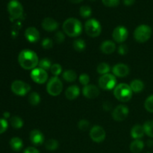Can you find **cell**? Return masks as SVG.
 Listing matches in <instances>:
<instances>
[{
  "instance_id": "6da1fadb",
  "label": "cell",
  "mask_w": 153,
  "mask_h": 153,
  "mask_svg": "<svg viewBox=\"0 0 153 153\" xmlns=\"http://www.w3.org/2000/svg\"><path fill=\"white\" fill-rule=\"evenodd\" d=\"M18 62L20 67L25 70H34L38 65L39 59L35 52L25 49L21 51L18 55Z\"/></svg>"
},
{
  "instance_id": "7a4b0ae2",
  "label": "cell",
  "mask_w": 153,
  "mask_h": 153,
  "mask_svg": "<svg viewBox=\"0 0 153 153\" xmlns=\"http://www.w3.org/2000/svg\"><path fill=\"white\" fill-rule=\"evenodd\" d=\"M63 30L69 37H75L80 35L82 31V25L79 19L69 18L63 24Z\"/></svg>"
},
{
  "instance_id": "3957f363",
  "label": "cell",
  "mask_w": 153,
  "mask_h": 153,
  "mask_svg": "<svg viewBox=\"0 0 153 153\" xmlns=\"http://www.w3.org/2000/svg\"><path fill=\"white\" fill-rule=\"evenodd\" d=\"M114 95L117 100L126 102L129 101L132 97V91L130 85L124 83L120 84L114 90Z\"/></svg>"
},
{
  "instance_id": "277c9868",
  "label": "cell",
  "mask_w": 153,
  "mask_h": 153,
  "mask_svg": "<svg viewBox=\"0 0 153 153\" xmlns=\"http://www.w3.org/2000/svg\"><path fill=\"white\" fill-rule=\"evenodd\" d=\"M152 35V29L147 25H140L135 28L134 37L139 43H145L149 40Z\"/></svg>"
},
{
  "instance_id": "5b68a950",
  "label": "cell",
  "mask_w": 153,
  "mask_h": 153,
  "mask_svg": "<svg viewBox=\"0 0 153 153\" xmlns=\"http://www.w3.org/2000/svg\"><path fill=\"white\" fill-rule=\"evenodd\" d=\"M63 90V84L58 76L51 78L46 85V91L48 94L52 97H57Z\"/></svg>"
},
{
  "instance_id": "8992f818",
  "label": "cell",
  "mask_w": 153,
  "mask_h": 153,
  "mask_svg": "<svg viewBox=\"0 0 153 153\" xmlns=\"http://www.w3.org/2000/svg\"><path fill=\"white\" fill-rule=\"evenodd\" d=\"M85 29L88 35L91 37H97L101 34L102 27L100 22L95 19H90L85 22Z\"/></svg>"
},
{
  "instance_id": "52a82bcc",
  "label": "cell",
  "mask_w": 153,
  "mask_h": 153,
  "mask_svg": "<svg viewBox=\"0 0 153 153\" xmlns=\"http://www.w3.org/2000/svg\"><path fill=\"white\" fill-rule=\"evenodd\" d=\"M7 10L12 19H17L23 14V7L18 0H10L7 4Z\"/></svg>"
},
{
  "instance_id": "ba28073f",
  "label": "cell",
  "mask_w": 153,
  "mask_h": 153,
  "mask_svg": "<svg viewBox=\"0 0 153 153\" xmlns=\"http://www.w3.org/2000/svg\"><path fill=\"white\" fill-rule=\"evenodd\" d=\"M117 79L115 76L112 74L102 75L99 79V85L100 88L104 91H111L116 86Z\"/></svg>"
},
{
  "instance_id": "9c48e42d",
  "label": "cell",
  "mask_w": 153,
  "mask_h": 153,
  "mask_svg": "<svg viewBox=\"0 0 153 153\" xmlns=\"http://www.w3.org/2000/svg\"><path fill=\"white\" fill-rule=\"evenodd\" d=\"M31 87L25 82L20 80H16L12 83L11 91L14 94L17 96H25L29 92Z\"/></svg>"
},
{
  "instance_id": "30bf717a",
  "label": "cell",
  "mask_w": 153,
  "mask_h": 153,
  "mask_svg": "<svg viewBox=\"0 0 153 153\" xmlns=\"http://www.w3.org/2000/svg\"><path fill=\"white\" fill-rule=\"evenodd\" d=\"M90 137L93 141L96 143H101L105 139V131L100 126H94L90 131Z\"/></svg>"
},
{
  "instance_id": "8fae6325",
  "label": "cell",
  "mask_w": 153,
  "mask_h": 153,
  "mask_svg": "<svg viewBox=\"0 0 153 153\" xmlns=\"http://www.w3.org/2000/svg\"><path fill=\"white\" fill-rule=\"evenodd\" d=\"M31 79L37 84H43L47 81L48 74L46 70L41 68H34L31 72Z\"/></svg>"
},
{
  "instance_id": "7c38bea8",
  "label": "cell",
  "mask_w": 153,
  "mask_h": 153,
  "mask_svg": "<svg viewBox=\"0 0 153 153\" xmlns=\"http://www.w3.org/2000/svg\"><path fill=\"white\" fill-rule=\"evenodd\" d=\"M128 35V31L126 27L120 25V26L116 27L114 29L113 33H112V37L114 41L117 43H122L127 39Z\"/></svg>"
},
{
  "instance_id": "4fadbf2b",
  "label": "cell",
  "mask_w": 153,
  "mask_h": 153,
  "mask_svg": "<svg viewBox=\"0 0 153 153\" xmlns=\"http://www.w3.org/2000/svg\"><path fill=\"white\" fill-rule=\"evenodd\" d=\"M128 112H129V110L127 106L120 105L114 109L113 113H112V117L114 120L120 122V121L126 119L128 115Z\"/></svg>"
},
{
  "instance_id": "5bb4252c",
  "label": "cell",
  "mask_w": 153,
  "mask_h": 153,
  "mask_svg": "<svg viewBox=\"0 0 153 153\" xmlns=\"http://www.w3.org/2000/svg\"><path fill=\"white\" fill-rule=\"evenodd\" d=\"M114 76L117 77L123 78L126 77L129 73V68L126 64H117L116 65L114 66L112 69Z\"/></svg>"
},
{
  "instance_id": "9a60e30c",
  "label": "cell",
  "mask_w": 153,
  "mask_h": 153,
  "mask_svg": "<svg viewBox=\"0 0 153 153\" xmlns=\"http://www.w3.org/2000/svg\"><path fill=\"white\" fill-rule=\"evenodd\" d=\"M29 138L31 143L35 146H40L44 143L43 134L38 129H34L30 132Z\"/></svg>"
},
{
  "instance_id": "2e32d148",
  "label": "cell",
  "mask_w": 153,
  "mask_h": 153,
  "mask_svg": "<svg viewBox=\"0 0 153 153\" xmlns=\"http://www.w3.org/2000/svg\"><path fill=\"white\" fill-rule=\"evenodd\" d=\"M83 95L88 99H94L100 94V90L97 86L93 85H88L84 87L82 90Z\"/></svg>"
},
{
  "instance_id": "e0dca14e",
  "label": "cell",
  "mask_w": 153,
  "mask_h": 153,
  "mask_svg": "<svg viewBox=\"0 0 153 153\" xmlns=\"http://www.w3.org/2000/svg\"><path fill=\"white\" fill-rule=\"evenodd\" d=\"M25 37L30 43H37L40 40V33L34 27H29L25 30Z\"/></svg>"
},
{
  "instance_id": "ac0fdd59",
  "label": "cell",
  "mask_w": 153,
  "mask_h": 153,
  "mask_svg": "<svg viewBox=\"0 0 153 153\" xmlns=\"http://www.w3.org/2000/svg\"><path fill=\"white\" fill-rule=\"evenodd\" d=\"M41 25L45 31H49V32H52V31L58 29V25H59L58 22L55 19H52L51 17H46L43 19V20L42 21Z\"/></svg>"
},
{
  "instance_id": "d6986e66",
  "label": "cell",
  "mask_w": 153,
  "mask_h": 153,
  "mask_svg": "<svg viewBox=\"0 0 153 153\" xmlns=\"http://www.w3.org/2000/svg\"><path fill=\"white\" fill-rule=\"evenodd\" d=\"M100 49L102 52L106 55H110L112 54L116 49V46L115 43L111 40H105L102 42L100 46Z\"/></svg>"
},
{
  "instance_id": "ffe728a7",
  "label": "cell",
  "mask_w": 153,
  "mask_h": 153,
  "mask_svg": "<svg viewBox=\"0 0 153 153\" xmlns=\"http://www.w3.org/2000/svg\"><path fill=\"white\" fill-rule=\"evenodd\" d=\"M80 94V89L77 85H71L65 91V97L67 100H73Z\"/></svg>"
},
{
  "instance_id": "44dd1931",
  "label": "cell",
  "mask_w": 153,
  "mask_h": 153,
  "mask_svg": "<svg viewBox=\"0 0 153 153\" xmlns=\"http://www.w3.org/2000/svg\"><path fill=\"white\" fill-rule=\"evenodd\" d=\"M144 129L142 126L137 124L134 126L131 130V135L134 140H140L144 135Z\"/></svg>"
},
{
  "instance_id": "7402d4cb",
  "label": "cell",
  "mask_w": 153,
  "mask_h": 153,
  "mask_svg": "<svg viewBox=\"0 0 153 153\" xmlns=\"http://www.w3.org/2000/svg\"><path fill=\"white\" fill-rule=\"evenodd\" d=\"M144 147V143L140 140H134L130 144V150L133 153H139L141 152Z\"/></svg>"
},
{
  "instance_id": "603a6c76",
  "label": "cell",
  "mask_w": 153,
  "mask_h": 153,
  "mask_svg": "<svg viewBox=\"0 0 153 153\" xmlns=\"http://www.w3.org/2000/svg\"><path fill=\"white\" fill-rule=\"evenodd\" d=\"M10 146L13 151L19 152L22 149V146H23V143H22V140L19 137H14L10 139Z\"/></svg>"
},
{
  "instance_id": "cb8c5ba5",
  "label": "cell",
  "mask_w": 153,
  "mask_h": 153,
  "mask_svg": "<svg viewBox=\"0 0 153 153\" xmlns=\"http://www.w3.org/2000/svg\"><path fill=\"white\" fill-rule=\"evenodd\" d=\"M130 88H131L132 92L140 93L144 88V84L139 79H134L130 84Z\"/></svg>"
},
{
  "instance_id": "d4e9b609",
  "label": "cell",
  "mask_w": 153,
  "mask_h": 153,
  "mask_svg": "<svg viewBox=\"0 0 153 153\" xmlns=\"http://www.w3.org/2000/svg\"><path fill=\"white\" fill-rule=\"evenodd\" d=\"M63 79L68 82H73L77 79V74L74 70H67L63 73Z\"/></svg>"
},
{
  "instance_id": "484cf974",
  "label": "cell",
  "mask_w": 153,
  "mask_h": 153,
  "mask_svg": "<svg viewBox=\"0 0 153 153\" xmlns=\"http://www.w3.org/2000/svg\"><path fill=\"white\" fill-rule=\"evenodd\" d=\"M73 47L77 52H82L86 48V43H85V40H82V39H78L73 41Z\"/></svg>"
},
{
  "instance_id": "4316f807",
  "label": "cell",
  "mask_w": 153,
  "mask_h": 153,
  "mask_svg": "<svg viewBox=\"0 0 153 153\" xmlns=\"http://www.w3.org/2000/svg\"><path fill=\"white\" fill-rule=\"evenodd\" d=\"M59 143H58V140H55V139H49V140L45 143V147L47 150L49 151H55L58 148Z\"/></svg>"
},
{
  "instance_id": "83f0119b",
  "label": "cell",
  "mask_w": 153,
  "mask_h": 153,
  "mask_svg": "<svg viewBox=\"0 0 153 153\" xmlns=\"http://www.w3.org/2000/svg\"><path fill=\"white\" fill-rule=\"evenodd\" d=\"M145 134L150 137H153V120L146 121L143 126Z\"/></svg>"
},
{
  "instance_id": "f1b7e54d",
  "label": "cell",
  "mask_w": 153,
  "mask_h": 153,
  "mask_svg": "<svg viewBox=\"0 0 153 153\" xmlns=\"http://www.w3.org/2000/svg\"><path fill=\"white\" fill-rule=\"evenodd\" d=\"M28 102L31 105H37L40 102V97L39 94H37V92H33L30 94L28 97Z\"/></svg>"
},
{
  "instance_id": "f546056e",
  "label": "cell",
  "mask_w": 153,
  "mask_h": 153,
  "mask_svg": "<svg viewBox=\"0 0 153 153\" xmlns=\"http://www.w3.org/2000/svg\"><path fill=\"white\" fill-rule=\"evenodd\" d=\"M110 70H111L110 66H109L108 64H106V63H104V62L99 64V65L97 66V73H98L99 74H101V75L108 74V72L110 71Z\"/></svg>"
},
{
  "instance_id": "4dcf8cb0",
  "label": "cell",
  "mask_w": 153,
  "mask_h": 153,
  "mask_svg": "<svg viewBox=\"0 0 153 153\" xmlns=\"http://www.w3.org/2000/svg\"><path fill=\"white\" fill-rule=\"evenodd\" d=\"M10 124L14 128H20L23 126V121L19 117H12L10 119Z\"/></svg>"
},
{
  "instance_id": "1f68e13d",
  "label": "cell",
  "mask_w": 153,
  "mask_h": 153,
  "mask_svg": "<svg viewBox=\"0 0 153 153\" xmlns=\"http://www.w3.org/2000/svg\"><path fill=\"white\" fill-rule=\"evenodd\" d=\"M79 13H80L81 16H82L83 18H88L90 17L92 14V10L89 6L83 5L80 7Z\"/></svg>"
},
{
  "instance_id": "d6a6232c",
  "label": "cell",
  "mask_w": 153,
  "mask_h": 153,
  "mask_svg": "<svg viewBox=\"0 0 153 153\" xmlns=\"http://www.w3.org/2000/svg\"><path fill=\"white\" fill-rule=\"evenodd\" d=\"M38 66L40 68L43 69L44 70H49L52 67V64H51V61H49L48 58H43L40 61H39L38 63Z\"/></svg>"
},
{
  "instance_id": "836d02e7",
  "label": "cell",
  "mask_w": 153,
  "mask_h": 153,
  "mask_svg": "<svg viewBox=\"0 0 153 153\" xmlns=\"http://www.w3.org/2000/svg\"><path fill=\"white\" fill-rule=\"evenodd\" d=\"M144 107L147 111L153 113V94L147 97L144 103Z\"/></svg>"
},
{
  "instance_id": "e575fe53",
  "label": "cell",
  "mask_w": 153,
  "mask_h": 153,
  "mask_svg": "<svg viewBox=\"0 0 153 153\" xmlns=\"http://www.w3.org/2000/svg\"><path fill=\"white\" fill-rule=\"evenodd\" d=\"M51 73L54 75L55 76H58V75H60L62 72V67L60 64H54L53 65H52L50 68Z\"/></svg>"
},
{
  "instance_id": "d590c367",
  "label": "cell",
  "mask_w": 153,
  "mask_h": 153,
  "mask_svg": "<svg viewBox=\"0 0 153 153\" xmlns=\"http://www.w3.org/2000/svg\"><path fill=\"white\" fill-rule=\"evenodd\" d=\"M78 127H79V129L82 130V131H87L90 127L89 121H88L87 120H85V119L81 120L79 122V123H78Z\"/></svg>"
},
{
  "instance_id": "8d00e7d4",
  "label": "cell",
  "mask_w": 153,
  "mask_h": 153,
  "mask_svg": "<svg viewBox=\"0 0 153 153\" xmlns=\"http://www.w3.org/2000/svg\"><path fill=\"white\" fill-rule=\"evenodd\" d=\"M42 46H43V49H49L52 47L53 46V42L51 39L49 38H45L43 39V41L41 43Z\"/></svg>"
},
{
  "instance_id": "74e56055",
  "label": "cell",
  "mask_w": 153,
  "mask_h": 153,
  "mask_svg": "<svg viewBox=\"0 0 153 153\" xmlns=\"http://www.w3.org/2000/svg\"><path fill=\"white\" fill-rule=\"evenodd\" d=\"M102 1L105 5L109 7H116L120 3V0H102Z\"/></svg>"
},
{
  "instance_id": "f35d334b",
  "label": "cell",
  "mask_w": 153,
  "mask_h": 153,
  "mask_svg": "<svg viewBox=\"0 0 153 153\" xmlns=\"http://www.w3.org/2000/svg\"><path fill=\"white\" fill-rule=\"evenodd\" d=\"M89 82L90 77L88 74L84 73V74L80 75V76H79V82H80L82 85L86 86V85H88V84H89Z\"/></svg>"
},
{
  "instance_id": "ab89813d",
  "label": "cell",
  "mask_w": 153,
  "mask_h": 153,
  "mask_svg": "<svg viewBox=\"0 0 153 153\" xmlns=\"http://www.w3.org/2000/svg\"><path fill=\"white\" fill-rule=\"evenodd\" d=\"M64 39H65V35H64V34L62 31H58V32L55 34V40L58 43H63Z\"/></svg>"
},
{
  "instance_id": "60d3db41",
  "label": "cell",
  "mask_w": 153,
  "mask_h": 153,
  "mask_svg": "<svg viewBox=\"0 0 153 153\" xmlns=\"http://www.w3.org/2000/svg\"><path fill=\"white\" fill-rule=\"evenodd\" d=\"M7 122L5 119H0V134H2L7 130Z\"/></svg>"
},
{
  "instance_id": "b9f144b4",
  "label": "cell",
  "mask_w": 153,
  "mask_h": 153,
  "mask_svg": "<svg viewBox=\"0 0 153 153\" xmlns=\"http://www.w3.org/2000/svg\"><path fill=\"white\" fill-rule=\"evenodd\" d=\"M128 48L126 44H121L118 47V53L121 55H125L128 53Z\"/></svg>"
},
{
  "instance_id": "7bdbcfd3",
  "label": "cell",
  "mask_w": 153,
  "mask_h": 153,
  "mask_svg": "<svg viewBox=\"0 0 153 153\" xmlns=\"http://www.w3.org/2000/svg\"><path fill=\"white\" fill-rule=\"evenodd\" d=\"M23 153H40L39 151L34 147H28L25 149Z\"/></svg>"
},
{
  "instance_id": "ee69618b",
  "label": "cell",
  "mask_w": 153,
  "mask_h": 153,
  "mask_svg": "<svg viewBox=\"0 0 153 153\" xmlns=\"http://www.w3.org/2000/svg\"><path fill=\"white\" fill-rule=\"evenodd\" d=\"M123 4L126 6L132 5L135 2V0H123Z\"/></svg>"
},
{
  "instance_id": "f6af8a7d",
  "label": "cell",
  "mask_w": 153,
  "mask_h": 153,
  "mask_svg": "<svg viewBox=\"0 0 153 153\" xmlns=\"http://www.w3.org/2000/svg\"><path fill=\"white\" fill-rule=\"evenodd\" d=\"M103 108H104V109H105V110L108 111L111 109V104L108 102H105L104 105H103Z\"/></svg>"
},
{
  "instance_id": "bcb514c9",
  "label": "cell",
  "mask_w": 153,
  "mask_h": 153,
  "mask_svg": "<svg viewBox=\"0 0 153 153\" xmlns=\"http://www.w3.org/2000/svg\"><path fill=\"white\" fill-rule=\"evenodd\" d=\"M69 1H71V2H73V3H80V2H82L83 0H69Z\"/></svg>"
},
{
  "instance_id": "7dc6e473",
  "label": "cell",
  "mask_w": 153,
  "mask_h": 153,
  "mask_svg": "<svg viewBox=\"0 0 153 153\" xmlns=\"http://www.w3.org/2000/svg\"><path fill=\"white\" fill-rule=\"evenodd\" d=\"M147 145L149 146H152V145H153V141H152V140H148Z\"/></svg>"
},
{
  "instance_id": "c3c4849f",
  "label": "cell",
  "mask_w": 153,
  "mask_h": 153,
  "mask_svg": "<svg viewBox=\"0 0 153 153\" xmlns=\"http://www.w3.org/2000/svg\"><path fill=\"white\" fill-rule=\"evenodd\" d=\"M4 117L5 118H8L9 117H10V114H9L8 112H5V113L4 114Z\"/></svg>"
},
{
  "instance_id": "681fc988",
  "label": "cell",
  "mask_w": 153,
  "mask_h": 153,
  "mask_svg": "<svg viewBox=\"0 0 153 153\" xmlns=\"http://www.w3.org/2000/svg\"><path fill=\"white\" fill-rule=\"evenodd\" d=\"M91 1H97V0H91Z\"/></svg>"
}]
</instances>
